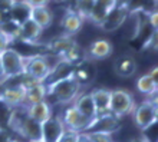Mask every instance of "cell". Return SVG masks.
Instances as JSON below:
<instances>
[{
    "label": "cell",
    "mask_w": 158,
    "mask_h": 142,
    "mask_svg": "<svg viewBox=\"0 0 158 142\" xmlns=\"http://www.w3.org/2000/svg\"><path fill=\"white\" fill-rule=\"evenodd\" d=\"M81 88L82 85L72 75L66 79L46 86V96H50L59 105H68L73 102L78 98V95H81Z\"/></svg>",
    "instance_id": "obj_1"
},
{
    "label": "cell",
    "mask_w": 158,
    "mask_h": 142,
    "mask_svg": "<svg viewBox=\"0 0 158 142\" xmlns=\"http://www.w3.org/2000/svg\"><path fill=\"white\" fill-rule=\"evenodd\" d=\"M2 67H3V82H7L9 79H13L16 76L23 75V55L17 52L13 47H7L0 53Z\"/></svg>",
    "instance_id": "obj_2"
},
{
    "label": "cell",
    "mask_w": 158,
    "mask_h": 142,
    "mask_svg": "<svg viewBox=\"0 0 158 142\" xmlns=\"http://www.w3.org/2000/svg\"><path fill=\"white\" fill-rule=\"evenodd\" d=\"M49 60L42 56V55H35V56H23V75L30 78L35 82H42L48 78L50 72Z\"/></svg>",
    "instance_id": "obj_3"
},
{
    "label": "cell",
    "mask_w": 158,
    "mask_h": 142,
    "mask_svg": "<svg viewBox=\"0 0 158 142\" xmlns=\"http://www.w3.org/2000/svg\"><path fill=\"white\" fill-rule=\"evenodd\" d=\"M137 103L131 92L125 89H115L111 91V105H109V112L115 115L117 118H124L127 115H131L134 112Z\"/></svg>",
    "instance_id": "obj_4"
},
{
    "label": "cell",
    "mask_w": 158,
    "mask_h": 142,
    "mask_svg": "<svg viewBox=\"0 0 158 142\" xmlns=\"http://www.w3.org/2000/svg\"><path fill=\"white\" fill-rule=\"evenodd\" d=\"M134 116V124L137 125V128L139 131H147L148 128H151L152 125L157 124V100H144L141 103L135 106L132 112Z\"/></svg>",
    "instance_id": "obj_5"
},
{
    "label": "cell",
    "mask_w": 158,
    "mask_h": 142,
    "mask_svg": "<svg viewBox=\"0 0 158 142\" xmlns=\"http://www.w3.org/2000/svg\"><path fill=\"white\" fill-rule=\"evenodd\" d=\"M121 128V119L112 115L111 112L106 113H98L95 118H92L88 122L86 128L83 132L91 134V132H102V134H111L117 132Z\"/></svg>",
    "instance_id": "obj_6"
},
{
    "label": "cell",
    "mask_w": 158,
    "mask_h": 142,
    "mask_svg": "<svg viewBox=\"0 0 158 142\" xmlns=\"http://www.w3.org/2000/svg\"><path fill=\"white\" fill-rule=\"evenodd\" d=\"M66 129L63 125L62 119L59 116H50L45 122L40 124V134L43 142H56L59 136L63 134V131Z\"/></svg>",
    "instance_id": "obj_7"
},
{
    "label": "cell",
    "mask_w": 158,
    "mask_h": 142,
    "mask_svg": "<svg viewBox=\"0 0 158 142\" xmlns=\"http://www.w3.org/2000/svg\"><path fill=\"white\" fill-rule=\"evenodd\" d=\"M60 119H62L66 129H72V131H76V132H83V129L86 128L88 122H89V119H86L83 116L73 105L68 106L63 111V115Z\"/></svg>",
    "instance_id": "obj_8"
},
{
    "label": "cell",
    "mask_w": 158,
    "mask_h": 142,
    "mask_svg": "<svg viewBox=\"0 0 158 142\" xmlns=\"http://www.w3.org/2000/svg\"><path fill=\"white\" fill-rule=\"evenodd\" d=\"M25 89L23 85H9L0 91V99L10 108H20L25 100Z\"/></svg>",
    "instance_id": "obj_9"
},
{
    "label": "cell",
    "mask_w": 158,
    "mask_h": 142,
    "mask_svg": "<svg viewBox=\"0 0 158 142\" xmlns=\"http://www.w3.org/2000/svg\"><path fill=\"white\" fill-rule=\"evenodd\" d=\"M73 69H75V65L66 62L65 59H59L58 62L50 67L49 75L43 80V85H45V86H49V85L55 83V82L66 79V78L73 75Z\"/></svg>",
    "instance_id": "obj_10"
},
{
    "label": "cell",
    "mask_w": 158,
    "mask_h": 142,
    "mask_svg": "<svg viewBox=\"0 0 158 142\" xmlns=\"http://www.w3.org/2000/svg\"><path fill=\"white\" fill-rule=\"evenodd\" d=\"M129 16V10L128 9H122V7H114L111 12L108 13V16L104 19V22L99 25V27L104 32H115L125 23L127 17Z\"/></svg>",
    "instance_id": "obj_11"
},
{
    "label": "cell",
    "mask_w": 158,
    "mask_h": 142,
    "mask_svg": "<svg viewBox=\"0 0 158 142\" xmlns=\"http://www.w3.org/2000/svg\"><path fill=\"white\" fill-rule=\"evenodd\" d=\"M114 52V45L106 39H96L86 50V58L89 60H104L109 58Z\"/></svg>",
    "instance_id": "obj_12"
},
{
    "label": "cell",
    "mask_w": 158,
    "mask_h": 142,
    "mask_svg": "<svg viewBox=\"0 0 158 142\" xmlns=\"http://www.w3.org/2000/svg\"><path fill=\"white\" fill-rule=\"evenodd\" d=\"M42 29L38 23H35L32 19H27L26 22H23L20 25V29H19V39L23 43H30V45H35V43L39 40V38L42 36Z\"/></svg>",
    "instance_id": "obj_13"
},
{
    "label": "cell",
    "mask_w": 158,
    "mask_h": 142,
    "mask_svg": "<svg viewBox=\"0 0 158 142\" xmlns=\"http://www.w3.org/2000/svg\"><path fill=\"white\" fill-rule=\"evenodd\" d=\"M75 45H78V43H76V40L72 38V36L63 34V36L55 38V39H52L49 43H46V49L49 50L52 55H56V56L60 59L68 50H71Z\"/></svg>",
    "instance_id": "obj_14"
},
{
    "label": "cell",
    "mask_w": 158,
    "mask_h": 142,
    "mask_svg": "<svg viewBox=\"0 0 158 142\" xmlns=\"http://www.w3.org/2000/svg\"><path fill=\"white\" fill-rule=\"evenodd\" d=\"M26 109V115L33 119V121L39 122H45L46 119H49L52 116V106L48 100H40L38 103H33V105H29V106H25Z\"/></svg>",
    "instance_id": "obj_15"
},
{
    "label": "cell",
    "mask_w": 158,
    "mask_h": 142,
    "mask_svg": "<svg viewBox=\"0 0 158 142\" xmlns=\"http://www.w3.org/2000/svg\"><path fill=\"white\" fill-rule=\"evenodd\" d=\"M137 69L138 65L135 62V59L132 56H127V55L118 58L114 63V71L119 78H131L137 72Z\"/></svg>",
    "instance_id": "obj_16"
},
{
    "label": "cell",
    "mask_w": 158,
    "mask_h": 142,
    "mask_svg": "<svg viewBox=\"0 0 158 142\" xmlns=\"http://www.w3.org/2000/svg\"><path fill=\"white\" fill-rule=\"evenodd\" d=\"M73 106L78 109L79 112L82 113L83 116L91 121L92 118H95L98 115L95 108V103H94V99H92L91 92L89 93H82V95H78L75 100H73Z\"/></svg>",
    "instance_id": "obj_17"
},
{
    "label": "cell",
    "mask_w": 158,
    "mask_h": 142,
    "mask_svg": "<svg viewBox=\"0 0 158 142\" xmlns=\"http://www.w3.org/2000/svg\"><path fill=\"white\" fill-rule=\"evenodd\" d=\"M95 72H96V69H95V66H94V63H92L89 59H86V60H83V62L75 65L73 78H75L81 85H86V83H89L91 80H94Z\"/></svg>",
    "instance_id": "obj_18"
},
{
    "label": "cell",
    "mask_w": 158,
    "mask_h": 142,
    "mask_svg": "<svg viewBox=\"0 0 158 142\" xmlns=\"http://www.w3.org/2000/svg\"><path fill=\"white\" fill-rule=\"evenodd\" d=\"M30 9L32 7L27 4L26 0H16L15 4L12 6V9L7 12V17L20 26L23 22L30 19Z\"/></svg>",
    "instance_id": "obj_19"
},
{
    "label": "cell",
    "mask_w": 158,
    "mask_h": 142,
    "mask_svg": "<svg viewBox=\"0 0 158 142\" xmlns=\"http://www.w3.org/2000/svg\"><path fill=\"white\" fill-rule=\"evenodd\" d=\"M45 99H46V86L42 82H35V83L26 86L23 106L38 103V102L45 100Z\"/></svg>",
    "instance_id": "obj_20"
},
{
    "label": "cell",
    "mask_w": 158,
    "mask_h": 142,
    "mask_svg": "<svg viewBox=\"0 0 158 142\" xmlns=\"http://www.w3.org/2000/svg\"><path fill=\"white\" fill-rule=\"evenodd\" d=\"M83 19L79 16L75 10H68L65 16L62 17V27L65 34L68 36H73L82 29Z\"/></svg>",
    "instance_id": "obj_21"
},
{
    "label": "cell",
    "mask_w": 158,
    "mask_h": 142,
    "mask_svg": "<svg viewBox=\"0 0 158 142\" xmlns=\"http://www.w3.org/2000/svg\"><path fill=\"white\" fill-rule=\"evenodd\" d=\"M114 7H115L114 0H95V6H94V10H92L89 19L96 26H99Z\"/></svg>",
    "instance_id": "obj_22"
},
{
    "label": "cell",
    "mask_w": 158,
    "mask_h": 142,
    "mask_svg": "<svg viewBox=\"0 0 158 142\" xmlns=\"http://www.w3.org/2000/svg\"><path fill=\"white\" fill-rule=\"evenodd\" d=\"M30 19L38 23L42 29L45 30L52 26L53 23V13L50 12L48 6H42V7H32L30 9Z\"/></svg>",
    "instance_id": "obj_23"
},
{
    "label": "cell",
    "mask_w": 158,
    "mask_h": 142,
    "mask_svg": "<svg viewBox=\"0 0 158 142\" xmlns=\"http://www.w3.org/2000/svg\"><path fill=\"white\" fill-rule=\"evenodd\" d=\"M94 103H95L96 112L106 113L109 112V105H111V91L104 88H98L91 92Z\"/></svg>",
    "instance_id": "obj_24"
},
{
    "label": "cell",
    "mask_w": 158,
    "mask_h": 142,
    "mask_svg": "<svg viewBox=\"0 0 158 142\" xmlns=\"http://www.w3.org/2000/svg\"><path fill=\"white\" fill-rule=\"evenodd\" d=\"M157 86H158V82H155L152 78L150 76V73H145L138 78L137 80V89L138 92L142 93L145 96H155L157 93Z\"/></svg>",
    "instance_id": "obj_25"
},
{
    "label": "cell",
    "mask_w": 158,
    "mask_h": 142,
    "mask_svg": "<svg viewBox=\"0 0 158 142\" xmlns=\"http://www.w3.org/2000/svg\"><path fill=\"white\" fill-rule=\"evenodd\" d=\"M19 29H20V26L17 25V23H15V22H12L9 17L4 23L0 25V32H3L10 39V42H15V40L19 39Z\"/></svg>",
    "instance_id": "obj_26"
},
{
    "label": "cell",
    "mask_w": 158,
    "mask_h": 142,
    "mask_svg": "<svg viewBox=\"0 0 158 142\" xmlns=\"http://www.w3.org/2000/svg\"><path fill=\"white\" fill-rule=\"evenodd\" d=\"M75 12L82 19H89L95 6V0H75Z\"/></svg>",
    "instance_id": "obj_27"
},
{
    "label": "cell",
    "mask_w": 158,
    "mask_h": 142,
    "mask_svg": "<svg viewBox=\"0 0 158 142\" xmlns=\"http://www.w3.org/2000/svg\"><path fill=\"white\" fill-rule=\"evenodd\" d=\"M12 112H13V108H10L9 105H6L3 100L0 99V125L7 128V122L10 119Z\"/></svg>",
    "instance_id": "obj_28"
},
{
    "label": "cell",
    "mask_w": 158,
    "mask_h": 142,
    "mask_svg": "<svg viewBox=\"0 0 158 142\" xmlns=\"http://www.w3.org/2000/svg\"><path fill=\"white\" fill-rule=\"evenodd\" d=\"M78 135L79 132L72 129H65L63 134L59 136V139L56 142H78Z\"/></svg>",
    "instance_id": "obj_29"
},
{
    "label": "cell",
    "mask_w": 158,
    "mask_h": 142,
    "mask_svg": "<svg viewBox=\"0 0 158 142\" xmlns=\"http://www.w3.org/2000/svg\"><path fill=\"white\" fill-rule=\"evenodd\" d=\"M91 142H114L111 134H102V132H91L89 134Z\"/></svg>",
    "instance_id": "obj_30"
},
{
    "label": "cell",
    "mask_w": 158,
    "mask_h": 142,
    "mask_svg": "<svg viewBox=\"0 0 158 142\" xmlns=\"http://www.w3.org/2000/svg\"><path fill=\"white\" fill-rule=\"evenodd\" d=\"M10 43H12L10 39H9L3 32H0V53H2L3 50H6L7 47H10Z\"/></svg>",
    "instance_id": "obj_31"
},
{
    "label": "cell",
    "mask_w": 158,
    "mask_h": 142,
    "mask_svg": "<svg viewBox=\"0 0 158 142\" xmlns=\"http://www.w3.org/2000/svg\"><path fill=\"white\" fill-rule=\"evenodd\" d=\"M148 25L152 27L154 30H157L158 27V17H157V10H152L151 13H148Z\"/></svg>",
    "instance_id": "obj_32"
},
{
    "label": "cell",
    "mask_w": 158,
    "mask_h": 142,
    "mask_svg": "<svg viewBox=\"0 0 158 142\" xmlns=\"http://www.w3.org/2000/svg\"><path fill=\"white\" fill-rule=\"evenodd\" d=\"M10 139H12V135H10L9 129L6 126L0 125V142H9Z\"/></svg>",
    "instance_id": "obj_33"
},
{
    "label": "cell",
    "mask_w": 158,
    "mask_h": 142,
    "mask_svg": "<svg viewBox=\"0 0 158 142\" xmlns=\"http://www.w3.org/2000/svg\"><path fill=\"white\" fill-rule=\"evenodd\" d=\"M15 2L16 0H0V12L7 13L12 9L13 4H15Z\"/></svg>",
    "instance_id": "obj_34"
},
{
    "label": "cell",
    "mask_w": 158,
    "mask_h": 142,
    "mask_svg": "<svg viewBox=\"0 0 158 142\" xmlns=\"http://www.w3.org/2000/svg\"><path fill=\"white\" fill-rule=\"evenodd\" d=\"M30 7H42V6H48L49 0H26Z\"/></svg>",
    "instance_id": "obj_35"
},
{
    "label": "cell",
    "mask_w": 158,
    "mask_h": 142,
    "mask_svg": "<svg viewBox=\"0 0 158 142\" xmlns=\"http://www.w3.org/2000/svg\"><path fill=\"white\" fill-rule=\"evenodd\" d=\"M115 3V7H122V9H128L131 0H114Z\"/></svg>",
    "instance_id": "obj_36"
},
{
    "label": "cell",
    "mask_w": 158,
    "mask_h": 142,
    "mask_svg": "<svg viewBox=\"0 0 158 142\" xmlns=\"http://www.w3.org/2000/svg\"><path fill=\"white\" fill-rule=\"evenodd\" d=\"M78 142H91L89 134H86V132H79V135H78Z\"/></svg>",
    "instance_id": "obj_37"
},
{
    "label": "cell",
    "mask_w": 158,
    "mask_h": 142,
    "mask_svg": "<svg viewBox=\"0 0 158 142\" xmlns=\"http://www.w3.org/2000/svg\"><path fill=\"white\" fill-rule=\"evenodd\" d=\"M148 73H150V76L155 80V82H158V67H157V66L152 67V69H151V71L148 72Z\"/></svg>",
    "instance_id": "obj_38"
},
{
    "label": "cell",
    "mask_w": 158,
    "mask_h": 142,
    "mask_svg": "<svg viewBox=\"0 0 158 142\" xmlns=\"http://www.w3.org/2000/svg\"><path fill=\"white\" fill-rule=\"evenodd\" d=\"M129 142H150V141H148V139H147V138H144V136H142V135H141V136H138V138H134V139H131V141H129Z\"/></svg>",
    "instance_id": "obj_39"
},
{
    "label": "cell",
    "mask_w": 158,
    "mask_h": 142,
    "mask_svg": "<svg viewBox=\"0 0 158 142\" xmlns=\"http://www.w3.org/2000/svg\"><path fill=\"white\" fill-rule=\"evenodd\" d=\"M6 20H7V13L0 12V25H2V23H4Z\"/></svg>",
    "instance_id": "obj_40"
},
{
    "label": "cell",
    "mask_w": 158,
    "mask_h": 142,
    "mask_svg": "<svg viewBox=\"0 0 158 142\" xmlns=\"http://www.w3.org/2000/svg\"><path fill=\"white\" fill-rule=\"evenodd\" d=\"M3 79V67H2V60H0V82Z\"/></svg>",
    "instance_id": "obj_41"
},
{
    "label": "cell",
    "mask_w": 158,
    "mask_h": 142,
    "mask_svg": "<svg viewBox=\"0 0 158 142\" xmlns=\"http://www.w3.org/2000/svg\"><path fill=\"white\" fill-rule=\"evenodd\" d=\"M9 142H20V141H17V139H10Z\"/></svg>",
    "instance_id": "obj_42"
},
{
    "label": "cell",
    "mask_w": 158,
    "mask_h": 142,
    "mask_svg": "<svg viewBox=\"0 0 158 142\" xmlns=\"http://www.w3.org/2000/svg\"><path fill=\"white\" fill-rule=\"evenodd\" d=\"M30 142H43V141H30Z\"/></svg>",
    "instance_id": "obj_43"
},
{
    "label": "cell",
    "mask_w": 158,
    "mask_h": 142,
    "mask_svg": "<svg viewBox=\"0 0 158 142\" xmlns=\"http://www.w3.org/2000/svg\"><path fill=\"white\" fill-rule=\"evenodd\" d=\"M56 2H62V0H56Z\"/></svg>",
    "instance_id": "obj_44"
},
{
    "label": "cell",
    "mask_w": 158,
    "mask_h": 142,
    "mask_svg": "<svg viewBox=\"0 0 158 142\" xmlns=\"http://www.w3.org/2000/svg\"><path fill=\"white\" fill-rule=\"evenodd\" d=\"M155 2H157V0H154V3H155Z\"/></svg>",
    "instance_id": "obj_45"
}]
</instances>
